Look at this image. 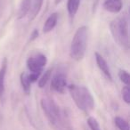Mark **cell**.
I'll use <instances>...</instances> for the list:
<instances>
[{
	"mask_svg": "<svg viewBox=\"0 0 130 130\" xmlns=\"http://www.w3.org/2000/svg\"><path fill=\"white\" fill-rule=\"evenodd\" d=\"M114 121H115V125L119 130H130L129 125L126 122V120H125L123 118L116 117Z\"/></svg>",
	"mask_w": 130,
	"mask_h": 130,
	"instance_id": "cell-15",
	"label": "cell"
},
{
	"mask_svg": "<svg viewBox=\"0 0 130 130\" xmlns=\"http://www.w3.org/2000/svg\"><path fill=\"white\" fill-rule=\"evenodd\" d=\"M7 59L4 58L0 68V100L2 101L3 96L5 94V78H6V71H7Z\"/></svg>",
	"mask_w": 130,
	"mask_h": 130,
	"instance_id": "cell-9",
	"label": "cell"
},
{
	"mask_svg": "<svg viewBox=\"0 0 130 130\" xmlns=\"http://www.w3.org/2000/svg\"><path fill=\"white\" fill-rule=\"evenodd\" d=\"M38 36V32L37 30H34V32H33L32 35H31V37H32V38H31V40L35 39V38H36Z\"/></svg>",
	"mask_w": 130,
	"mask_h": 130,
	"instance_id": "cell-19",
	"label": "cell"
},
{
	"mask_svg": "<svg viewBox=\"0 0 130 130\" xmlns=\"http://www.w3.org/2000/svg\"><path fill=\"white\" fill-rule=\"evenodd\" d=\"M47 63V58L41 53H34L27 60V67L32 73L41 74L43 69Z\"/></svg>",
	"mask_w": 130,
	"mask_h": 130,
	"instance_id": "cell-5",
	"label": "cell"
},
{
	"mask_svg": "<svg viewBox=\"0 0 130 130\" xmlns=\"http://www.w3.org/2000/svg\"><path fill=\"white\" fill-rule=\"evenodd\" d=\"M54 1H55V4H56V5H58L59 3H61V1H62V0H54Z\"/></svg>",
	"mask_w": 130,
	"mask_h": 130,
	"instance_id": "cell-20",
	"label": "cell"
},
{
	"mask_svg": "<svg viewBox=\"0 0 130 130\" xmlns=\"http://www.w3.org/2000/svg\"><path fill=\"white\" fill-rule=\"evenodd\" d=\"M122 97H123V100H124L127 104H129L130 103V88L128 86H126V87H123Z\"/></svg>",
	"mask_w": 130,
	"mask_h": 130,
	"instance_id": "cell-18",
	"label": "cell"
},
{
	"mask_svg": "<svg viewBox=\"0 0 130 130\" xmlns=\"http://www.w3.org/2000/svg\"><path fill=\"white\" fill-rule=\"evenodd\" d=\"M110 32L113 38L122 48L128 50L129 48V29L126 17H118L110 22Z\"/></svg>",
	"mask_w": 130,
	"mask_h": 130,
	"instance_id": "cell-2",
	"label": "cell"
},
{
	"mask_svg": "<svg viewBox=\"0 0 130 130\" xmlns=\"http://www.w3.org/2000/svg\"><path fill=\"white\" fill-rule=\"evenodd\" d=\"M66 86H67V79H66V75L64 73L59 72L52 78L51 89L54 92L63 94L66 89Z\"/></svg>",
	"mask_w": 130,
	"mask_h": 130,
	"instance_id": "cell-6",
	"label": "cell"
},
{
	"mask_svg": "<svg viewBox=\"0 0 130 130\" xmlns=\"http://www.w3.org/2000/svg\"><path fill=\"white\" fill-rule=\"evenodd\" d=\"M122 6L121 0H105V2L103 3V8L112 13H119L122 9Z\"/></svg>",
	"mask_w": 130,
	"mask_h": 130,
	"instance_id": "cell-8",
	"label": "cell"
},
{
	"mask_svg": "<svg viewBox=\"0 0 130 130\" xmlns=\"http://www.w3.org/2000/svg\"><path fill=\"white\" fill-rule=\"evenodd\" d=\"M41 107L51 124L57 127H61L63 124L62 116L55 102L49 97H45L41 100Z\"/></svg>",
	"mask_w": 130,
	"mask_h": 130,
	"instance_id": "cell-4",
	"label": "cell"
},
{
	"mask_svg": "<svg viewBox=\"0 0 130 130\" xmlns=\"http://www.w3.org/2000/svg\"><path fill=\"white\" fill-rule=\"evenodd\" d=\"M87 45V28L86 26L78 28L71 44L70 54L73 60L81 61L84 58Z\"/></svg>",
	"mask_w": 130,
	"mask_h": 130,
	"instance_id": "cell-3",
	"label": "cell"
},
{
	"mask_svg": "<svg viewBox=\"0 0 130 130\" xmlns=\"http://www.w3.org/2000/svg\"><path fill=\"white\" fill-rule=\"evenodd\" d=\"M80 1L81 0H68L67 10L71 17H74L78 13L80 6Z\"/></svg>",
	"mask_w": 130,
	"mask_h": 130,
	"instance_id": "cell-12",
	"label": "cell"
},
{
	"mask_svg": "<svg viewBox=\"0 0 130 130\" xmlns=\"http://www.w3.org/2000/svg\"><path fill=\"white\" fill-rule=\"evenodd\" d=\"M21 84H22V87L23 91L26 94H29L31 90V82L29 81V77H28V73L22 72L21 74Z\"/></svg>",
	"mask_w": 130,
	"mask_h": 130,
	"instance_id": "cell-13",
	"label": "cell"
},
{
	"mask_svg": "<svg viewBox=\"0 0 130 130\" xmlns=\"http://www.w3.org/2000/svg\"><path fill=\"white\" fill-rule=\"evenodd\" d=\"M51 76H52V70L51 69L47 70V71L42 75V77L39 78V80H38V87H39L40 88L45 87V86H46L47 82L49 81V79H51Z\"/></svg>",
	"mask_w": 130,
	"mask_h": 130,
	"instance_id": "cell-14",
	"label": "cell"
},
{
	"mask_svg": "<svg viewBox=\"0 0 130 130\" xmlns=\"http://www.w3.org/2000/svg\"><path fill=\"white\" fill-rule=\"evenodd\" d=\"M95 60L96 63H97L98 68L100 69V71L107 77L110 80H112V76L111 72H110V70L109 68V65L107 63V61H105V59L98 53H95Z\"/></svg>",
	"mask_w": 130,
	"mask_h": 130,
	"instance_id": "cell-7",
	"label": "cell"
},
{
	"mask_svg": "<svg viewBox=\"0 0 130 130\" xmlns=\"http://www.w3.org/2000/svg\"><path fill=\"white\" fill-rule=\"evenodd\" d=\"M119 78H120L121 81H122L124 84H126V86L129 85L130 76H129V73H128L127 71H124V70H121V71H119Z\"/></svg>",
	"mask_w": 130,
	"mask_h": 130,
	"instance_id": "cell-17",
	"label": "cell"
},
{
	"mask_svg": "<svg viewBox=\"0 0 130 130\" xmlns=\"http://www.w3.org/2000/svg\"><path fill=\"white\" fill-rule=\"evenodd\" d=\"M87 124L91 130H102L100 127V125L98 123L97 119L94 117H89L87 119Z\"/></svg>",
	"mask_w": 130,
	"mask_h": 130,
	"instance_id": "cell-16",
	"label": "cell"
},
{
	"mask_svg": "<svg viewBox=\"0 0 130 130\" xmlns=\"http://www.w3.org/2000/svg\"><path fill=\"white\" fill-rule=\"evenodd\" d=\"M31 6V0H22L18 10V18H23L29 13Z\"/></svg>",
	"mask_w": 130,
	"mask_h": 130,
	"instance_id": "cell-11",
	"label": "cell"
},
{
	"mask_svg": "<svg viewBox=\"0 0 130 130\" xmlns=\"http://www.w3.org/2000/svg\"><path fill=\"white\" fill-rule=\"evenodd\" d=\"M58 22V14L56 13H54L46 19L45 24L43 26V32L44 33H48L52 31L56 26Z\"/></svg>",
	"mask_w": 130,
	"mask_h": 130,
	"instance_id": "cell-10",
	"label": "cell"
},
{
	"mask_svg": "<svg viewBox=\"0 0 130 130\" xmlns=\"http://www.w3.org/2000/svg\"><path fill=\"white\" fill-rule=\"evenodd\" d=\"M71 98L79 110L89 113L94 107V99L91 92L85 86L71 85L68 87Z\"/></svg>",
	"mask_w": 130,
	"mask_h": 130,
	"instance_id": "cell-1",
	"label": "cell"
}]
</instances>
